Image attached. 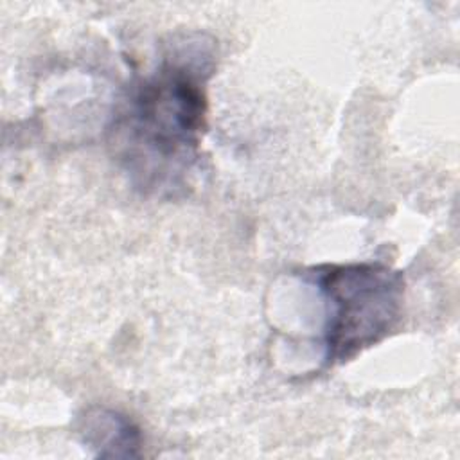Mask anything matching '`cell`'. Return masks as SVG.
Here are the masks:
<instances>
[{"instance_id": "obj_2", "label": "cell", "mask_w": 460, "mask_h": 460, "mask_svg": "<svg viewBox=\"0 0 460 460\" xmlns=\"http://www.w3.org/2000/svg\"><path fill=\"white\" fill-rule=\"evenodd\" d=\"M304 277L318 288L327 305L325 367L345 363L379 343L402 318L404 277L383 262L323 264Z\"/></svg>"}, {"instance_id": "obj_3", "label": "cell", "mask_w": 460, "mask_h": 460, "mask_svg": "<svg viewBox=\"0 0 460 460\" xmlns=\"http://www.w3.org/2000/svg\"><path fill=\"white\" fill-rule=\"evenodd\" d=\"M79 435L97 456L133 458L140 455V429L129 417L110 408L86 410L79 419Z\"/></svg>"}, {"instance_id": "obj_1", "label": "cell", "mask_w": 460, "mask_h": 460, "mask_svg": "<svg viewBox=\"0 0 460 460\" xmlns=\"http://www.w3.org/2000/svg\"><path fill=\"white\" fill-rule=\"evenodd\" d=\"M214 45L203 34L174 40L156 68L138 79L110 128V146L131 183L174 196L189 185L207 124Z\"/></svg>"}]
</instances>
